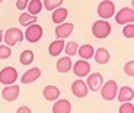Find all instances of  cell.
<instances>
[{
  "mask_svg": "<svg viewBox=\"0 0 134 113\" xmlns=\"http://www.w3.org/2000/svg\"><path fill=\"white\" fill-rule=\"evenodd\" d=\"M77 49H79V45H77L76 41H70L64 45V52H66L67 56H73L77 54Z\"/></svg>",
  "mask_w": 134,
  "mask_h": 113,
  "instance_id": "25",
  "label": "cell"
},
{
  "mask_svg": "<svg viewBox=\"0 0 134 113\" xmlns=\"http://www.w3.org/2000/svg\"><path fill=\"white\" fill-rule=\"evenodd\" d=\"M2 41H3V32L0 30V42H2Z\"/></svg>",
  "mask_w": 134,
  "mask_h": 113,
  "instance_id": "33",
  "label": "cell"
},
{
  "mask_svg": "<svg viewBox=\"0 0 134 113\" xmlns=\"http://www.w3.org/2000/svg\"><path fill=\"white\" fill-rule=\"evenodd\" d=\"M16 113H32V110H31L28 106H20L19 109L16 110Z\"/></svg>",
  "mask_w": 134,
  "mask_h": 113,
  "instance_id": "32",
  "label": "cell"
},
{
  "mask_svg": "<svg viewBox=\"0 0 134 113\" xmlns=\"http://www.w3.org/2000/svg\"><path fill=\"white\" fill-rule=\"evenodd\" d=\"M92 33H93V36L98 38V39H105L111 33V23L108 20H104V19L96 20L92 25Z\"/></svg>",
  "mask_w": 134,
  "mask_h": 113,
  "instance_id": "1",
  "label": "cell"
},
{
  "mask_svg": "<svg viewBox=\"0 0 134 113\" xmlns=\"http://www.w3.org/2000/svg\"><path fill=\"white\" fill-rule=\"evenodd\" d=\"M10 55H12L10 47H7L6 43L4 45H0V60H7Z\"/></svg>",
  "mask_w": 134,
  "mask_h": 113,
  "instance_id": "28",
  "label": "cell"
},
{
  "mask_svg": "<svg viewBox=\"0 0 134 113\" xmlns=\"http://www.w3.org/2000/svg\"><path fill=\"white\" fill-rule=\"evenodd\" d=\"M3 39L7 47H13L18 42H22L25 39V35L18 28H10V29L6 30V33H3Z\"/></svg>",
  "mask_w": 134,
  "mask_h": 113,
  "instance_id": "3",
  "label": "cell"
},
{
  "mask_svg": "<svg viewBox=\"0 0 134 113\" xmlns=\"http://www.w3.org/2000/svg\"><path fill=\"white\" fill-rule=\"evenodd\" d=\"M25 39L31 43H35L42 38V28L38 23H32L29 26H26V30H25Z\"/></svg>",
  "mask_w": 134,
  "mask_h": 113,
  "instance_id": "5",
  "label": "cell"
},
{
  "mask_svg": "<svg viewBox=\"0 0 134 113\" xmlns=\"http://www.w3.org/2000/svg\"><path fill=\"white\" fill-rule=\"evenodd\" d=\"M124 73L130 77H134V61H128L124 65Z\"/></svg>",
  "mask_w": 134,
  "mask_h": 113,
  "instance_id": "30",
  "label": "cell"
},
{
  "mask_svg": "<svg viewBox=\"0 0 134 113\" xmlns=\"http://www.w3.org/2000/svg\"><path fill=\"white\" fill-rule=\"evenodd\" d=\"M73 30H74L73 23H60L55 28V36H57V39H64V38L70 36Z\"/></svg>",
  "mask_w": 134,
  "mask_h": 113,
  "instance_id": "12",
  "label": "cell"
},
{
  "mask_svg": "<svg viewBox=\"0 0 134 113\" xmlns=\"http://www.w3.org/2000/svg\"><path fill=\"white\" fill-rule=\"evenodd\" d=\"M87 91H89V89H87V86H86V81L79 78V80L71 83V93H73V96L82 99V97L87 96Z\"/></svg>",
  "mask_w": 134,
  "mask_h": 113,
  "instance_id": "11",
  "label": "cell"
},
{
  "mask_svg": "<svg viewBox=\"0 0 134 113\" xmlns=\"http://www.w3.org/2000/svg\"><path fill=\"white\" fill-rule=\"evenodd\" d=\"M2 2H3V0H0V3H2Z\"/></svg>",
  "mask_w": 134,
  "mask_h": 113,
  "instance_id": "35",
  "label": "cell"
},
{
  "mask_svg": "<svg viewBox=\"0 0 134 113\" xmlns=\"http://www.w3.org/2000/svg\"><path fill=\"white\" fill-rule=\"evenodd\" d=\"M26 9H28V13H29V15L37 16L41 10L44 9L42 2H41V0H29V3H28V7H26Z\"/></svg>",
  "mask_w": 134,
  "mask_h": 113,
  "instance_id": "22",
  "label": "cell"
},
{
  "mask_svg": "<svg viewBox=\"0 0 134 113\" xmlns=\"http://www.w3.org/2000/svg\"><path fill=\"white\" fill-rule=\"evenodd\" d=\"M19 23L22 26H29L32 23H37V16H34V15H29L28 12H22L19 16Z\"/></svg>",
  "mask_w": 134,
  "mask_h": 113,
  "instance_id": "23",
  "label": "cell"
},
{
  "mask_svg": "<svg viewBox=\"0 0 134 113\" xmlns=\"http://www.w3.org/2000/svg\"><path fill=\"white\" fill-rule=\"evenodd\" d=\"M69 16V10L66 7H57V9L53 10V23H64L66 17Z\"/></svg>",
  "mask_w": 134,
  "mask_h": 113,
  "instance_id": "20",
  "label": "cell"
},
{
  "mask_svg": "<svg viewBox=\"0 0 134 113\" xmlns=\"http://www.w3.org/2000/svg\"><path fill=\"white\" fill-rule=\"evenodd\" d=\"M42 96L45 100H50V102H55V100L60 97V90L55 86H47L42 90Z\"/></svg>",
  "mask_w": 134,
  "mask_h": 113,
  "instance_id": "17",
  "label": "cell"
},
{
  "mask_svg": "<svg viewBox=\"0 0 134 113\" xmlns=\"http://www.w3.org/2000/svg\"><path fill=\"white\" fill-rule=\"evenodd\" d=\"M28 3H29V0H16V7L19 10H25L28 7Z\"/></svg>",
  "mask_w": 134,
  "mask_h": 113,
  "instance_id": "31",
  "label": "cell"
},
{
  "mask_svg": "<svg viewBox=\"0 0 134 113\" xmlns=\"http://www.w3.org/2000/svg\"><path fill=\"white\" fill-rule=\"evenodd\" d=\"M131 3H133V9H134V0H131Z\"/></svg>",
  "mask_w": 134,
  "mask_h": 113,
  "instance_id": "34",
  "label": "cell"
},
{
  "mask_svg": "<svg viewBox=\"0 0 134 113\" xmlns=\"http://www.w3.org/2000/svg\"><path fill=\"white\" fill-rule=\"evenodd\" d=\"M114 16H115V22L118 25L131 23V22H134V9H131V7H122Z\"/></svg>",
  "mask_w": 134,
  "mask_h": 113,
  "instance_id": "7",
  "label": "cell"
},
{
  "mask_svg": "<svg viewBox=\"0 0 134 113\" xmlns=\"http://www.w3.org/2000/svg\"><path fill=\"white\" fill-rule=\"evenodd\" d=\"M122 35L127 39L134 38V23H125L124 28H122Z\"/></svg>",
  "mask_w": 134,
  "mask_h": 113,
  "instance_id": "27",
  "label": "cell"
},
{
  "mask_svg": "<svg viewBox=\"0 0 134 113\" xmlns=\"http://www.w3.org/2000/svg\"><path fill=\"white\" fill-rule=\"evenodd\" d=\"M55 67H57V71L61 74H66L69 73V71L71 70V67H73V62H71L70 56H63V58H60V60L57 61V64H55Z\"/></svg>",
  "mask_w": 134,
  "mask_h": 113,
  "instance_id": "19",
  "label": "cell"
},
{
  "mask_svg": "<svg viewBox=\"0 0 134 113\" xmlns=\"http://www.w3.org/2000/svg\"><path fill=\"white\" fill-rule=\"evenodd\" d=\"M40 77H41V70L38 68V67H34V68L28 70L26 73H24V76L20 77V81H22L24 84H29V83L37 81Z\"/></svg>",
  "mask_w": 134,
  "mask_h": 113,
  "instance_id": "15",
  "label": "cell"
},
{
  "mask_svg": "<svg viewBox=\"0 0 134 113\" xmlns=\"http://www.w3.org/2000/svg\"><path fill=\"white\" fill-rule=\"evenodd\" d=\"M19 86L16 84H10V86H6L3 90H2V97H3L6 102H15V100L19 97Z\"/></svg>",
  "mask_w": 134,
  "mask_h": 113,
  "instance_id": "10",
  "label": "cell"
},
{
  "mask_svg": "<svg viewBox=\"0 0 134 113\" xmlns=\"http://www.w3.org/2000/svg\"><path fill=\"white\" fill-rule=\"evenodd\" d=\"M100 96L102 99L107 100V102H111V100H114L117 97V93H118V86H117V81L115 80H109L107 83L102 84L100 87Z\"/></svg>",
  "mask_w": 134,
  "mask_h": 113,
  "instance_id": "2",
  "label": "cell"
},
{
  "mask_svg": "<svg viewBox=\"0 0 134 113\" xmlns=\"http://www.w3.org/2000/svg\"><path fill=\"white\" fill-rule=\"evenodd\" d=\"M93 58L98 64H108V61H109V58H111L109 51H108L107 48H98V49L95 51Z\"/></svg>",
  "mask_w": 134,
  "mask_h": 113,
  "instance_id": "21",
  "label": "cell"
},
{
  "mask_svg": "<svg viewBox=\"0 0 134 113\" xmlns=\"http://www.w3.org/2000/svg\"><path fill=\"white\" fill-rule=\"evenodd\" d=\"M87 89L91 90V91H98V90L102 87V84H104V77H102V74L100 73H92L87 76Z\"/></svg>",
  "mask_w": 134,
  "mask_h": 113,
  "instance_id": "9",
  "label": "cell"
},
{
  "mask_svg": "<svg viewBox=\"0 0 134 113\" xmlns=\"http://www.w3.org/2000/svg\"><path fill=\"white\" fill-rule=\"evenodd\" d=\"M98 15L100 19L108 20L115 15V4L111 0H102L98 6Z\"/></svg>",
  "mask_w": 134,
  "mask_h": 113,
  "instance_id": "4",
  "label": "cell"
},
{
  "mask_svg": "<svg viewBox=\"0 0 134 113\" xmlns=\"http://www.w3.org/2000/svg\"><path fill=\"white\" fill-rule=\"evenodd\" d=\"M61 4H63V0H44L42 2V6L47 10H50V12H53L54 9L60 7Z\"/></svg>",
  "mask_w": 134,
  "mask_h": 113,
  "instance_id": "26",
  "label": "cell"
},
{
  "mask_svg": "<svg viewBox=\"0 0 134 113\" xmlns=\"http://www.w3.org/2000/svg\"><path fill=\"white\" fill-rule=\"evenodd\" d=\"M71 103L67 99H57L53 104V113H70Z\"/></svg>",
  "mask_w": 134,
  "mask_h": 113,
  "instance_id": "14",
  "label": "cell"
},
{
  "mask_svg": "<svg viewBox=\"0 0 134 113\" xmlns=\"http://www.w3.org/2000/svg\"><path fill=\"white\" fill-rule=\"evenodd\" d=\"M118 113H134V104H131L130 102H127V103H124V104H121Z\"/></svg>",
  "mask_w": 134,
  "mask_h": 113,
  "instance_id": "29",
  "label": "cell"
},
{
  "mask_svg": "<svg viewBox=\"0 0 134 113\" xmlns=\"http://www.w3.org/2000/svg\"><path fill=\"white\" fill-rule=\"evenodd\" d=\"M64 39H57V41H53L48 47V54L51 56H58L61 52L64 51Z\"/></svg>",
  "mask_w": 134,
  "mask_h": 113,
  "instance_id": "18",
  "label": "cell"
},
{
  "mask_svg": "<svg viewBox=\"0 0 134 113\" xmlns=\"http://www.w3.org/2000/svg\"><path fill=\"white\" fill-rule=\"evenodd\" d=\"M19 61L22 65H29V64H32L34 62V52L31 49H25L24 52L20 54Z\"/></svg>",
  "mask_w": 134,
  "mask_h": 113,
  "instance_id": "24",
  "label": "cell"
},
{
  "mask_svg": "<svg viewBox=\"0 0 134 113\" xmlns=\"http://www.w3.org/2000/svg\"><path fill=\"white\" fill-rule=\"evenodd\" d=\"M98 113H99V112H98Z\"/></svg>",
  "mask_w": 134,
  "mask_h": 113,
  "instance_id": "36",
  "label": "cell"
},
{
  "mask_svg": "<svg viewBox=\"0 0 134 113\" xmlns=\"http://www.w3.org/2000/svg\"><path fill=\"white\" fill-rule=\"evenodd\" d=\"M117 99L120 103H127V102H131L134 99V90L128 86H122L121 89H118L117 93Z\"/></svg>",
  "mask_w": 134,
  "mask_h": 113,
  "instance_id": "13",
  "label": "cell"
},
{
  "mask_svg": "<svg viewBox=\"0 0 134 113\" xmlns=\"http://www.w3.org/2000/svg\"><path fill=\"white\" fill-rule=\"evenodd\" d=\"M18 80V71L13 67H4L0 71V83L4 86H10L15 84V81Z\"/></svg>",
  "mask_w": 134,
  "mask_h": 113,
  "instance_id": "6",
  "label": "cell"
},
{
  "mask_svg": "<svg viewBox=\"0 0 134 113\" xmlns=\"http://www.w3.org/2000/svg\"><path fill=\"white\" fill-rule=\"evenodd\" d=\"M71 70H73V73H74L76 77L83 78V77H86L87 74L91 73V64H89V61H86V60H79V61H76V62L73 64Z\"/></svg>",
  "mask_w": 134,
  "mask_h": 113,
  "instance_id": "8",
  "label": "cell"
},
{
  "mask_svg": "<svg viewBox=\"0 0 134 113\" xmlns=\"http://www.w3.org/2000/svg\"><path fill=\"white\" fill-rule=\"evenodd\" d=\"M77 54H79V56H80L82 60L89 61L91 58H93V55H95V48L92 47L91 43H85V45L79 47V49H77Z\"/></svg>",
  "mask_w": 134,
  "mask_h": 113,
  "instance_id": "16",
  "label": "cell"
}]
</instances>
